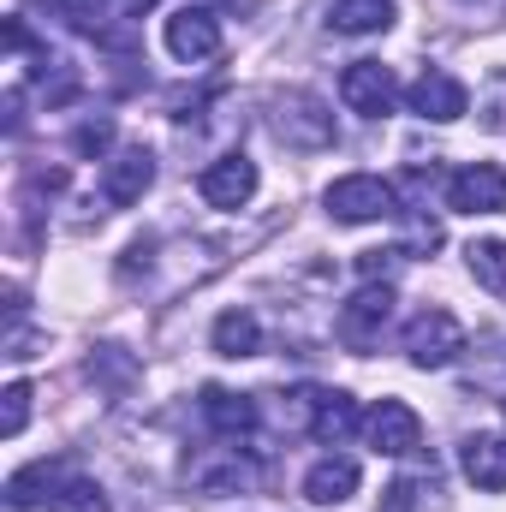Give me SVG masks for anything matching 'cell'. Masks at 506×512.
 Instances as JSON below:
<instances>
[{
  "mask_svg": "<svg viewBox=\"0 0 506 512\" xmlns=\"http://www.w3.org/2000/svg\"><path fill=\"white\" fill-rule=\"evenodd\" d=\"M399 262H405V251H364L358 256V274H364V286H370V280L387 286V280L399 274Z\"/></svg>",
  "mask_w": 506,
  "mask_h": 512,
  "instance_id": "cell-22",
  "label": "cell"
},
{
  "mask_svg": "<svg viewBox=\"0 0 506 512\" xmlns=\"http://www.w3.org/2000/svg\"><path fill=\"white\" fill-rule=\"evenodd\" d=\"M256 346H262V328H256L251 310H227L215 322V352L221 358H256Z\"/></svg>",
  "mask_w": 506,
  "mask_h": 512,
  "instance_id": "cell-18",
  "label": "cell"
},
{
  "mask_svg": "<svg viewBox=\"0 0 506 512\" xmlns=\"http://www.w3.org/2000/svg\"><path fill=\"white\" fill-rule=\"evenodd\" d=\"M364 435H370V447L387 453V459H405V453L423 447V423H417V411L405 399H381L376 411L364 417Z\"/></svg>",
  "mask_w": 506,
  "mask_h": 512,
  "instance_id": "cell-9",
  "label": "cell"
},
{
  "mask_svg": "<svg viewBox=\"0 0 506 512\" xmlns=\"http://www.w3.org/2000/svg\"><path fill=\"white\" fill-rule=\"evenodd\" d=\"M405 102H411V114H423V120L447 126V120H465V108H471V90H465L453 72L429 66V72H423V78L405 90Z\"/></svg>",
  "mask_w": 506,
  "mask_h": 512,
  "instance_id": "cell-10",
  "label": "cell"
},
{
  "mask_svg": "<svg viewBox=\"0 0 506 512\" xmlns=\"http://www.w3.org/2000/svg\"><path fill=\"white\" fill-rule=\"evenodd\" d=\"M197 191H203V203L209 209H245L256 197V161L251 155H221V161H209L203 167V179H197Z\"/></svg>",
  "mask_w": 506,
  "mask_h": 512,
  "instance_id": "cell-8",
  "label": "cell"
},
{
  "mask_svg": "<svg viewBox=\"0 0 506 512\" xmlns=\"http://www.w3.org/2000/svg\"><path fill=\"white\" fill-rule=\"evenodd\" d=\"M203 417L227 441H251V429H256V405L245 393H233V387H203Z\"/></svg>",
  "mask_w": 506,
  "mask_h": 512,
  "instance_id": "cell-12",
  "label": "cell"
},
{
  "mask_svg": "<svg viewBox=\"0 0 506 512\" xmlns=\"http://www.w3.org/2000/svg\"><path fill=\"white\" fill-rule=\"evenodd\" d=\"M447 209H459V215H501L506 209V167H495V161L459 167L447 179Z\"/></svg>",
  "mask_w": 506,
  "mask_h": 512,
  "instance_id": "cell-7",
  "label": "cell"
},
{
  "mask_svg": "<svg viewBox=\"0 0 506 512\" xmlns=\"http://www.w3.org/2000/svg\"><path fill=\"white\" fill-rule=\"evenodd\" d=\"M167 54L185 60V66L215 60V54H221V18H215L209 6H179V12L167 18Z\"/></svg>",
  "mask_w": 506,
  "mask_h": 512,
  "instance_id": "cell-6",
  "label": "cell"
},
{
  "mask_svg": "<svg viewBox=\"0 0 506 512\" xmlns=\"http://www.w3.org/2000/svg\"><path fill=\"white\" fill-rule=\"evenodd\" d=\"M149 185H155V155L149 149H120L108 161V203L114 209H131Z\"/></svg>",
  "mask_w": 506,
  "mask_h": 512,
  "instance_id": "cell-13",
  "label": "cell"
},
{
  "mask_svg": "<svg viewBox=\"0 0 506 512\" xmlns=\"http://www.w3.org/2000/svg\"><path fill=\"white\" fill-rule=\"evenodd\" d=\"M0 399H6V411H0V435L12 441V435H24V423H30V387L12 382Z\"/></svg>",
  "mask_w": 506,
  "mask_h": 512,
  "instance_id": "cell-21",
  "label": "cell"
},
{
  "mask_svg": "<svg viewBox=\"0 0 506 512\" xmlns=\"http://www.w3.org/2000/svg\"><path fill=\"white\" fill-rule=\"evenodd\" d=\"M274 131H280L286 149H328L334 143V114L310 90H286L280 96V114H274Z\"/></svg>",
  "mask_w": 506,
  "mask_h": 512,
  "instance_id": "cell-3",
  "label": "cell"
},
{
  "mask_svg": "<svg viewBox=\"0 0 506 512\" xmlns=\"http://www.w3.org/2000/svg\"><path fill=\"white\" fill-rule=\"evenodd\" d=\"M393 24V0H334V30L346 36H376Z\"/></svg>",
  "mask_w": 506,
  "mask_h": 512,
  "instance_id": "cell-16",
  "label": "cell"
},
{
  "mask_svg": "<svg viewBox=\"0 0 506 512\" xmlns=\"http://www.w3.org/2000/svg\"><path fill=\"white\" fill-rule=\"evenodd\" d=\"M340 102L352 114H364V120H387L393 102H399V84H393V72L381 60H352L346 78H340Z\"/></svg>",
  "mask_w": 506,
  "mask_h": 512,
  "instance_id": "cell-5",
  "label": "cell"
},
{
  "mask_svg": "<svg viewBox=\"0 0 506 512\" xmlns=\"http://www.w3.org/2000/svg\"><path fill=\"white\" fill-rule=\"evenodd\" d=\"M459 465H465V477L483 495H501L506 489V435H471L459 447Z\"/></svg>",
  "mask_w": 506,
  "mask_h": 512,
  "instance_id": "cell-11",
  "label": "cell"
},
{
  "mask_svg": "<svg viewBox=\"0 0 506 512\" xmlns=\"http://www.w3.org/2000/svg\"><path fill=\"white\" fill-rule=\"evenodd\" d=\"M465 256H471L477 286H483V292H495V298H506V239H477Z\"/></svg>",
  "mask_w": 506,
  "mask_h": 512,
  "instance_id": "cell-19",
  "label": "cell"
},
{
  "mask_svg": "<svg viewBox=\"0 0 506 512\" xmlns=\"http://www.w3.org/2000/svg\"><path fill=\"white\" fill-rule=\"evenodd\" d=\"M405 352L417 370H447L459 352H465V328L453 310H417L405 322Z\"/></svg>",
  "mask_w": 506,
  "mask_h": 512,
  "instance_id": "cell-1",
  "label": "cell"
},
{
  "mask_svg": "<svg viewBox=\"0 0 506 512\" xmlns=\"http://www.w3.org/2000/svg\"><path fill=\"white\" fill-rule=\"evenodd\" d=\"M352 429H358L352 393H322V399H316V417H310V435H316V441H346Z\"/></svg>",
  "mask_w": 506,
  "mask_h": 512,
  "instance_id": "cell-17",
  "label": "cell"
},
{
  "mask_svg": "<svg viewBox=\"0 0 506 512\" xmlns=\"http://www.w3.org/2000/svg\"><path fill=\"white\" fill-rule=\"evenodd\" d=\"M393 209H399V191L387 179H376V173H346V179L328 185V215L340 227H364V221H381Z\"/></svg>",
  "mask_w": 506,
  "mask_h": 512,
  "instance_id": "cell-2",
  "label": "cell"
},
{
  "mask_svg": "<svg viewBox=\"0 0 506 512\" xmlns=\"http://www.w3.org/2000/svg\"><path fill=\"white\" fill-rule=\"evenodd\" d=\"M108 143H114V120H84V126L72 131V149L78 155H102Z\"/></svg>",
  "mask_w": 506,
  "mask_h": 512,
  "instance_id": "cell-23",
  "label": "cell"
},
{
  "mask_svg": "<svg viewBox=\"0 0 506 512\" xmlns=\"http://www.w3.org/2000/svg\"><path fill=\"white\" fill-rule=\"evenodd\" d=\"M411 501H417V483H393L387 489V512H411Z\"/></svg>",
  "mask_w": 506,
  "mask_h": 512,
  "instance_id": "cell-25",
  "label": "cell"
},
{
  "mask_svg": "<svg viewBox=\"0 0 506 512\" xmlns=\"http://www.w3.org/2000/svg\"><path fill=\"white\" fill-rule=\"evenodd\" d=\"M304 495H310L316 507H346V501L358 495V465H352V459H316L310 477H304Z\"/></svg>",
  "mask_w": 506,
  "mask_h": 512,
  "instance_id": "cell-14",
  "label": "cell"
},
{
  "mask_svg": "<svg viewBox=\"0 0 506 512\" xmlns=\"http://www.w3.org/2000/svg\"><path fill=\"white\" fill-rule=\"evenodd\" d=\"M435 191V167H411L405 179H399V197L411 203V209H423V197Z\"/></svg>",
  "mask_w": 506,
  "mask_h": 512,
  "instance_id": "cell-24",
  "label": "cell"
},
{
  "mask_svg": "<svg viewBox=\"0 0 506 512\" xmlns=\"http://www.w3.org/2000/svg\"><path fill=\"white\" fill-rule=\"evenodd\" d=\"M387 322H393V286H381V280H370L364 292H352V298L340 304V340H346L352 352H370Z\"/></svg>",
  "mask_w": 506,
  "mask_h": 512,
  "instance_id": "cell-4",
  "label": "cell"
},
{
  "mask_svg": "<svg viewBox=\"0 0 506 512\" xmlns=\"http://www.w3.org/2000/svg\"><path fill=\"white\" fill-rule=\"evenodd\" d=\"M149 6H155V0H126V12H149Z\"/></svg>",
  "mask_w": 506,
  "mask_h": 512,
  "instance_id": "cell-26",
  "label": "cell"
},
{
  "mask_svg": "<svg viewBox=\"0 0 506 512\" xmlns=\"http://www.w3.org/2000/svg\"><path fill=\"white\" fill-rule=\"evenodd\" d=\"M185 477H191L203 495H233V489H245V483H251V471H245L239 447H221V459H215V465H209V459H185Z\"/></svg>",
  "mask_w": 506,
  "mask_h": 512,
  "instance_id": "cell-15",
  "label": "cell"
},
{
  "mask_svg": "<svg viewBox=\"0 0 506 512\" xmlns=\"http://www.w3.org/2000/svg\"><path fill=\"white\" fill-rule=\"evenodd\" d=\"M48 512H108V495L96 477H66L54 495H48Z\"/></svg>",
  "mask_w": 506,
  "mask_h": 512,
  "instance_id": "cell-20",
  "label": "cell"
}]
</instances>
